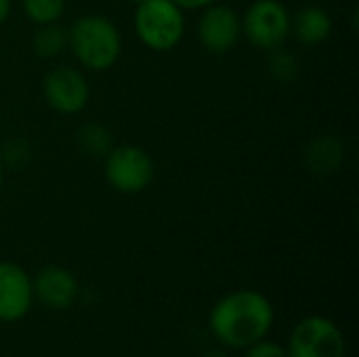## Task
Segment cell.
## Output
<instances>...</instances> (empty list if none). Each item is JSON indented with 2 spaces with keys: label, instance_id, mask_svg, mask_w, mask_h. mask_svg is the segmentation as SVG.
I'll return each instance as SVG.
<instances>
[{
  "label": "cell",
  "instance_id": "1",
  "mask_svg": "<svg viewBox=\"0 0 359 357\" xmlns=\"http://www.w3.org/2000/svg\"><path fill=\"white\" fill-rule=\"evenodd\" d=\"M273 318V305L263 292L233 290L215 303L210 311V330L223 347L248 349L267 337Z\"/></svg>",
  "mask_w": 359,
  "mask_h": 357
},
{
  "label": "cell",
  "instance_id": "2",
  "mask_svg": "<svg viewBox=\"0 0 359 357\" xmlns=\"http://www.w3.org/2000/svg\"><path fill=\"white\" fill-rule=\"evenodd\" d=\"M69 48L78 63L90 72L111 69L122 53V36L105 15H82L67 29Z\"/></svg>",
  "mask_w": 359,
  "mask_h": 357
},
{
  "label": "cell",
  "instance_id": "3",
  "mask_svg": "<svg viewBox=\"0 0 359 357\" xmlns=\"http://www.w3.org/2000/svg\"><path fill=\"white\" fill-rule=\"evenodd\" d=\"M135 34L156 53L172 50L185 34L183 8L172 0H145L135 8Z\"/></svg>",
  "mask_w": 359,
  "mask_h": 357
},
{
  "label": "cell",
  "instance_id": "4",
  "mask_svg": "<svg viewBox=\"0 0 359 357\" xmlns=\"http://www.w3.org/2000/svg\"><path fill=\"white\" fill-rule=\"evenodd\" d=\"M151 156L139 145H118L105 156V179L120 194H141L154 181Z\"/></svg>",
  "mask_w": 359,
  "mask_h": 357
},
{
  "label": "cell",
  "instance_id": "5",
  "mask_svg": "<svg viewBox=\"0 0 359 357\" xmlns=\"http://www.w3.org/2000/svg\"><path fill=\"white\" fill-rule=\"evenodd\" d=\"M242 34L257 48H280L290 36V13L280 0H255L242 17Z\"/></svg>",
  "mask_w": 359,
  "mask_h": 357
},
{
  "label": "cell",
  "instance_id": "6",
  "mask_svg": "<svg viewBox=\"0 0 359 357\" xmlns=\"http://www.w3.org/2000/svg\"><path fill=\"white\" fill-rule=\"evenodd\" d=\"M286 353L288 357H345L347 345L341 328L332 320L309 316L294 326Z\"/></svg>",
  "mask_w": 359,
  "mask_h": 357
},
{
  "label": "cell",
  "instance_id": "7",
  "mask_svg": "<svg viewBox=\"0 0 359 357\" xmlns=\"http://www.w3.org/2000/svg\"><path fill=\"white\" fill-rule=\"evenodd\" d=\"M42 95L50 109L63 116H74L88 105L90 88L80 69L72 65H59L44 76Z\"/></svg>",
  "mask_w": 359,
  "mask_h": 357
},
{
  "label": "cell",
  "instance_id": "8",
  "mask_svg": "<svg viewBox=\"0 0 359 357\" xmlns=\"http://www.w3.org/2000/svg\"><path fill=\"white\" fill-rule=\"evenodd\" d=\"M198 38L208 53L225 55L242 38V17L227 4H210L198 21Z\"/></svg>",
  "mask_w": 359,
  "mask_h": 357
},
{
  "label": "cell",
  "instance_id": "9",
  "mask_svg": "<svg viewBox=\"0 0 359 357\" xmlns=\"http://www.w3.org/2000/svg\"><path fill=\"white\" fill-rule=\"evenodd\" d=\"M34 301L32 278L13 261H0V322L21 320Z\"/></svg>",
  "mask_w": 359,
  "mask_h": 357
},
{
  "label": "cell",
  "instance_id": "10",
  "mask_svg": "<svg viewBox=\"0 0 359 357\" xmlns=\"http://www.w3.org/2000/svg\"><path fill=\"white\" fill-rule=\"evenodd\" d=\"M34 297L48 309H67L78 299V280L74 274L59 265L42 267L32 280Z\"/></svg>",
  "mask_w": 359,
  "mask_h": 357
},
{
  "label": "cell",
  "instance_id": "11",
  "mask_svg": "<svg viewBox=\"0 0 359 357\" xmlns=\"http://www.w3.org/2000/svg\"><path fill=\"white\" fill-rule=\"evenodd\" d=\"M332 17L322 6H303L290 17V34L305 46L326 42L332 36Z\"/></svg>",
  "mask_w": 359,
  "mask_h": 357
},
{
  "label": "cell",
  "instance_id": "12",
  "mask_svg": "<svg viewBox=\"0 0 359 357\" xmlns=\"http://www.w3.org/2000/svg\"><path fill=\"white\" fill-rule=\"evenodd\" d=\"M345 162V145L334 135H318L305 149V164L313 175H334Z\"/></svg>",
  "mask_w": 359,
  "mask_h": 357
},
{
  "label": "cell",
  "instance_id": "13",
  "mask_svg": "<svg viewBox=\"0 0 359 357\" xmlns=\"http://www.w3.org/2000/svg\"><path fill=\"white\" fill-rule=\"evenodd\" d=\"M34 53L42 59H55L65 48H69V34L63 25L57 23H44L38 25L32 38Z\"/></svg>",
  "mask_w": 359,
  "mask_h": 357
},
{
  "label": "cell",
  "instance_id": "14",
  "mask_svg": "<svg viewBox=\"0 0 359 357\" xmlns=\"http://www.w3.org/2000/svg\"><path fill=\"white\" fill-rule=\"evenodd\" d=\"M78 143L80 147L95 158H105L107 151L114 147V137L111 130L99 122H86L80 130H78Z\"/></svg>",
  "mask_w": 359,
  "mask_h": 357
},
{
  "label": "cell",
  "instance_id": "15",
  "mask_svg": "<svg viewBox=\"0 0 359 357\" xmlns=\"http://www.w3.org/2000/svg\"><path fill=\"white\" fill-rule=\"evenodd\" d=\"M23 13L36 25L57 23L65 13V0H21Z\"/></svg>",
  "mask_w": 359,
  "mask_h": 357
},
{
  "label": "cell",
  "instance_id": "16",
  "mask_svg": "<svg viewBox=\"0 0 359 357\" xmlns=\"http://www.w3.org/2000/svg\"><path fill=\"white\" fill-rule=\"evenodd\" d=\"M269 74L278 80V82H292L299 76V61L292 53L280 48L269 50V61H267Z\"/></svg>",
  "mask_w": 359,
  "mask_h": 357
},
{
  "label": "cell",
  "instance_id": "17",
  "mask_svg": "<svg viewBox=\"0 0 359 357\" xmlns=\"http://www.w3.org/2000/svg\"><path fill=\"white\" fill-rule=\"evenodd\" d=\"M29 158H32V147L23 139H8L0 149V162L2 166L8 168H21L29 162Z\"/></svg>",
  "mask_w": 359,
  "mask_h": 357
},
{
  "label": "cell",
  "instance_id": "18",
  "mask_svg": "<svg viewBox=\"0 0 359 357\" xmlns=\"http://www.w3.org/2000/svg\"><path fill=\"white\" fill-rule=\"evenodd\" d=\"M246 357H288V353H286V347H282L280 343L261 339L259 343L246 349Z\"/></svg>",
  "mask_w": 359,
  "mask_h": 357
},
{
  "label": "cell",
  "instance_id": "19",
  "mask_svg": "<svg viewBox=\"0 0 359 357\" xmlns=\"http://www.w3.org/2000/svg\"><path fill=\"white\" fill-rule=\"evenodd\" d=\"M177 6H181L183 11H198V8H206L210 4H215L217 0H172Z\"/></svg>",
  "mask_w": 359,
  "mask_h": 357
},
{
  "label": "cell",
  "instance_id": "20",
  "mask_svg": "<svg viewBox=\"0 0 359 357\" xmlns=\"http://www.w3.org/2000/svg\"><path fill=\"white\" fill-rule=\"evenodd\" d=\"M11 6H13V2H11V0H0V25L8 19V15H11Z\"/></svg>",
  "mask_w": 359,
  "mask_h": 357
},
{
  "label": "cell",
  "instance_id": "21",
  "mask_svg": "<svg viewBox=\"0 0 359 357\" xmlns=\"http://www.w3.org/2000/svg\"><path fill=\"white\" fill-rule=\"evenodd\" d=\"M202 357H229L223 349H210V351H206Z\"/></svg>",
  "mask_w": 359,
  "mask_h": 357
},
{
  "label": "cell",
  "instance_id": "22",
  "mask_svg": "<svg viewBox=\"0 0 359 357\" xmlns=\"http://www.w3.org/2000/svg\"><path fill=\"white\" fill-rule=\"evenodd\" d=\"M2 177H4V166H2V162H0V185H2Z\"/></svg>",
  "mask_w": 359,
  "mask_h": 357
},
{
  "label": "cell",
  "instance_id": "23",
  "mask_svg": "<svg viewBox=\"0 0 359 357\" xmlns=\"http://www.w3.org/2000/svg\"><path fill=\"white\" fill-rule=\"evenodd\" d=\"M130 2H135V6H137V4H141V2H145V0H130Z\"/></svg>",
  "mask_w": 359,
  "mask_h": 357
}]
</instances>
